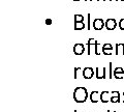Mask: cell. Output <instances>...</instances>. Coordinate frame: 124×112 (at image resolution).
<instances>
[{
  "label": "cell",
  "instance_id": "1",
  "mask_svg": "<svg viewBox=\"0 0 124 112\" xmlns=\"http://www.w3.org/2000/svg\"><path fill=\"white\" fill-rule=\"evenodd\" d=\"M89 98H88V91L85 87H77L75 91H73V100L75 102L79 103V104H82V103H85L87 101Z\"/></svg>",
  "mask_w": 124,
  "mask_h": 112
},
{
  "label": "cell",
  "instance_id": "2",
  "mask_svg": "<svg viewBox=\"0 0 124 112\" xmlns=\"http://www.w3.org/2000/svg\"><path fill=\"white\" fill-rule=\"evenodd\" d=\"M92 26L93 28H94V30H96V31H100V30H102L104 28V26H106V22H104L102 19H95L94 21H93L92 23Z\"/></svg>",
  "mask_w": 124,
  "mask_h": 112
},
{
  "label": "cell",
  "instance_id": "3",
  "mask_svg": "<svg viewBox=\"0 0 124 112\" xmlns=\"http://www.w3.org/2000/svg\"><path fill=\"white\" fill-rule=\"evenodd\" d=\"M82 75H83L84 79H91V78H93V76L95 75V69H93L92 68H89V67L84 68Z\"/></svg>",
  "mask_w": 124,
  "mask_h": 112
},
{
  "label": "cell",
  "instance_id": "4",
  "mask_svg": "<svg viewBox=\"0 0 124 112\" xmlns=\"http://www.w3.org/2000/svg\"><path fill=\"white\" fill-rule=\"evenodd\" d=\"M95 77L97 80L107 79V68H96L95 69Z\"/></svg>",
  "mask_w": 124,
  "mask_h": 112
},
{
  "label": "cell",
  "instance_id": "5",
  "mask_svg": "<svg viewBox=\"0 0 124 112\" xmlns=\"http://www.w3.org/2000/svg\"><path fill=\"white\" fill-rule=\"evenodd\" d=\"M85 50H86V48H85V45L84 44H75V46H73V53H75V55H83Z\"/></svg>",
  "mask_w": 124,
  "mask_h": 112
},
{
  "label": "cell",
  "instance_id": "6",
  "mask_svg": "<svg viewBox=\"0 0 124 112\" xmlns=\"http://www.w3.org/2000/svg\"><path fill=\"white\" fill-rule=\"evenodd\" d=\"M117 25H118V23L116 22L115 19L110 18V19H108V20L106 21V26H104V27H106V29L108 30V31H112V30L116 29Z\"/></svg>",
  "mask_w": 124,
  "mask_h": 112
},
{
  "label": "cell",
  "instance_id": "7",
  "mask_svg": "<svg viewBox=\"0 0 124 112\" xmlns=\"http://www.w3.org/2000/svg\"><path fill=\"white\" fill-rule=\"evenodd\" d=\"M89 99H90L91 103H93V104L98 103V102H99V100H100V94H99V91H97V90H93V91H91L90 95H89Z\"/></svg>",
  "mask_w": 124,
  "mask_h": 112
},
{
  "label": "cell",
  "instance_id": "8",
  "mask_svg": "<svg viewBox=\"0 0 124 112\" xmlns=\"http://www.w3.org/2000/svg\"><path fill=\"white\" fill-rule=\"evenodd\" d=\"M113 49L114 48H113V46H112L111 44H104L102 46V48H101L102 54H103V55H106V56H110V55H112Z\"/></svg>",
  "mask_w": 124,
  "mask_h": 112
},
{
  "label": "cell",
  "instance_id": "9",
  "mask_svg": "<svg viewBox=\"0 0 124 112\" xmlns=\"http://www.w3.org/2000/svg\"><path fill=\"white\" fill-rule=\"evenodd\" d=\"M113 76L116 79H122L124 78V69L122 68H116L113 72Z\"/></svg>",
  "mask_w": 124,
  "mask_h": 112
},
{
  "label": "cell",
  "instance_id": "10",
  "mask_svg": "<svg viewBox=\"0 0 124 112\" xmlns=\"http://www.w3.org/2000/svg\"><path fill=\"white\" fill-rule=\"evenodd\" d=\"M100 102L106 104V103H108L111 102V98H110V92L108 91H101L100 92Z\"/></svg>",
  "mask_w": 124,
  "mask_h": 112
},
{
  "label": "cell",
  "instance_id": "11",
  "mask_svg": "<svg viewBox=\"0 0 124 112\" xmlns=\"http://www.w3.org/2000/svg\"><path fill=\"white\" fill-rule=\"evenodd\" d=\"M98 42L95 40V38H89L88 42H87V54L88 56L91 55V46H95Z\"/></svg>",
  "mask_w": 124,
  "mask_h": 112
},
{
  "label": "cell",
  "instance_id": "12",
  "mask_svg": "<svg viewBox=\"0 0 124 112\" xmlns=\"http://www.w3.org/2000/svg\"><path fill=\"white\" fill-rule=\"evenodd\" d=\"M111 102L113 103V104L120 103V92L119 91H112Z\"/></svg>",
  "mask_w": 124,
  "mask_h": 112
},
{
  "label": "cell",
  "instance_id": "13",
  "mask_svg": "<svg viewBox=\"0 0 124 112\" xmlns=\"http://www.w3.org/2000/svg\"><path fill=\"white\" fill-rule=\"evenodd\" d=\"M116 55H122L124 56V44H116Z\"/></svg>",
  "mask_w": 124,
  "mask_h": 112
},
{
  "label": "cell",
  "instance_id": "14",
  "mask_svg": "<svg viewBox=\"0 0 124 112\" xmlns=\"http://www.w3.org/2000/svg\"><path fill=\"white\" fill-rule=\"evenodd\" d=\"M86 27V24L84 22H80V23H75V30L79 31V30H83Z\"/></svg>",
  "mask_w": 124,
  "mask_h": 112
},
{
  "label": "cell",
  "instance_id": "15",
  "mask_svg": "<svg viewBox=\"0 0 124 112\" xmlns=\"http://www.w3.org/2000/svg\"><path fill=\"white\" fill-rule=\"evenodd\" d=\"M112 68H113V63H112V62H110V63H108V72H110V73H108V79H112V78H113V69H112Z\"/></svg>",
  "mask_w": 124,
  "mask_h": 112
},
{
  "label": "cell",
  "instance_id": "16",
  "mask_svg": "<svg viewBox=\"0 0 124 112\" xmlns=\"http://www.w3.org/2000/svg\"><path fill=\"white\" fill-rule=\"evenodd\" d=\"M80 22H84V17L82 15H76L75 16V23H80Z\"/></svg>",
  "mask_w": 124,
  "mask_h": 112
},
{
  "label": "cell",
  "instance_id": "17",
  "mask_svg": "<svg viewBox=\"0 0 124 112\" xmlns=\"http://www.w3.org/2000/svg\"><path fill=\"white\" fill-rule=\"evenodd\" d=\"M87 20H88V23H87V29H88V30H91V14H88Z\"/></svg>",
  "mask_w": 124,
  "mask_h": 112
},
{
  "label": "cell",
  "instance_id": "18",
  "mask_svg": "<svg viewBox=\"0 0 124 112\" xmlns=\"http://www.w3.org/2000/svg\"><path fill=\"white\" fill-rule=\"evenodd\" d=\"M118 26L121 30H124V19H121V20L118 22Z\"/></svg>",
  "mask_w": 124,
  "mask_h": 112
},
{
  "label": "cell",
  "instance_id": "19",
  "mask_svg": "<svg viewBox=\"0 0 124 112\" xmlns=\"http://www.w3.org/2000/svg\"><path fill=\"white\" fill-rule=\"evenodd\" d=\"M98 47H99V43H97L95 46H94V49H95V54L97 56H100V51L98 50Z\"/></svg>",
  "mask_w": 124,
  "mask_h": 112
},
{
  "label": "cell",
  "instance_id": "20",
  "mask_svg": "<svg viewBox=\"0 0 124 112\" xmlns=\"http://www.w3.org/2000/svg\"><path fill=\"white\" fill-rule=\"evenodd\" d=\"M81 68H79V67H77V68H75V79H77L78 78V72L79 71H81Z\"/></svg>",
  "mask_w": 124,
  "mask_h": 112
},
{
  "label": "cell",
  "instance_id": "21",
  "mask_svg": "<svg viewBox=\"0 0 124 112\" xmlns=\"http://www.w3.org/2000/svg\"><path fill=\"white\" fill-rule=\"evenodd\" d=\"M46 25H51L52 24V20H51V19H46Z\"/></svg>",
  "mask_w": 124,
  "mask_h": 112
},
{
  "label": "cell",
  "instance_id": "22",
  "mask_svg": "<svg viewBox=\"0 0 124 112\" xmlns=\"http://www.w3.org/2000/svg\"><path fill=\"white\" fill-rule=\"evenodd\" d=\"M123 96H124V92H123ZM123 103H124V98H123Z\"/></svg>",
  "mask_w": 124,
  "mask_h": 112
},
{
  "label": "cell",
  "instance_id": "23",
  "mask_svg": "<svg viewBox=\"0 0 124 112\" xmlns=\"http://www.w3.org/2000/svg\"><path fill=\"white\" fill-rule=\"evenodd\" d=\"M89 1H92V0H89ZM97 1H99V0H97ZM103 1H106V0H103Z\"/></svg>",
  "mask_w": 124,
  "mask_h": 112
},
{
  "label": "cell",
  "instance_id": "24",
  "mask_svg": "<svg viewBox=\"0 0 124 112\" xmlns=\"http://www.w3.org/2000/svg\"><path fill=\"white\" fill-rule=\"evenodd\" d=\"M73 1H80V0H73Z\"/></svg>",
  "mask_w": 124,
  "mask_h": 112
},
{
  "label": "cell",
  "instance_id": "25",
  "mask_svg": "<svg viewBox=\"0 0 124 112\" xmlns=\"http://www.w3.org/2000/svg\"><path fill=\"white\" fill-rule=\"evenodd\" d=\"M108 112H111V111H110V110H108Z\"/></svg>",
  "mask_w": 124,
  "mask_h": 112
},
{
  "label": "cell",
  "instance_id": "26",
  "mask_svg": "<svg viewBox=\"0 0 124 112\" xmlns=\"http://www.w3.org/2000/svg\"><path fill=\"white\" fill-rule=\"evenodd\" d=\"M75 112H78V111H77V110H75Z\"/></svg>",
  "mask_w": 124,
  "mask_h": 112
},
{
  "label": "cell",
  "instance_id": "27",
  "mask_svg": "<svg viewBox=\"0 0 124 112\" xmlns=\"http://www.w3.org/2000/svg\"><path fill=\"white\" fill-rule=\"evenodd\" d=\"M85 1H88V0H85Z\"/></svg>",
  "mask_w": 124,
  "mask_h": 112
},
{
  "label": "cell",
  "instance_id": "28",
  "mask_svg": "<svg viewBox=\"0 0 124 112\" xmlns=\"http://www.w3.org/2000/svg\"><path fill=\"white\" fill-rule=\"evenodd\" d=\"M121 1H124V0H121Z\"/></svg>",
  "mask_w": 124,
  "mask_h": 112
},
{
  "label": "cell",
  "instance_id": "29",
  "mask_svg": "<svg viewBox=\"0 0 124 112\" xmlns=\"http://www.w3.org/2000/svg\"><path fill=\"white\" fill-rule=\"evenodd\" d=\"M110 1H112V0H110Z\"/></svg>",
  "mask_w": 124,
  "mask_h": 112
},
{
  "label": "cell",
  "instance_id": "30",
  "mask_svg": "<svg viewBox=\"0 0 124 112\" xmlns=\"http://www.w3.org/2000/svg\"><path fill=\"white\" fill-rule=\"evenodd\" d=\"M115 112H116V111H115Z\"/></svg>",
  "mask_w": 124,
  "mask_h": 112
}]
</instances>
